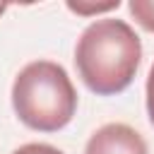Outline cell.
I'll return each mask as SVG.
<instances>
[{
	"mask_svg": "<svg viewBox=\"0 0 154 154\" xmlns=\"http://www.w3.org/2000/svg\"><path fill=\"white\" fill-rule=\"evenodd\" d=\"M142 63V41L135 29L113 17L91 22L75 46V67L89 91L113 96L125 91Z\"/></svg>",
	"mask_w": 154,
	"mask_h": 154,
	"instance_id": "1",
	"label": "cell"
},
{
	"mask_svg": "<svg viewBox=\"0 0 154 154\" xmlns=\"http://www.w3.org/2000/svg\"><path fill=\"white\" fill-rule=\"evenodd\" d=\"M12 108L36 132L63 130L77 111V91L65 67L53 60L24 65L12 82Z\"/></svg>",
	"mask_w": 154,
	"mask_h": 154,
	"instance_id": "2",
	"label": "cell"
},
{
	"mask_svg": "<svg viewBox=\"0 0 154 154\" xmlns=\"http://www.w3.org/2000/svg\"><path fill=\"white\" fill-rule=\"evenodd\" d=\"M84 154H147V142L125 123H106L87 140Z\"/></svg>",
	"mask_w": 154,
	"mask_h": 154,
	"instance_id": "3",
	"label": "cell"
},
{
	"mask_svg": "<svg viewBox=\"0 0 154 154\" xmlns=\"http://www.w3.org/2000/svg\"><path fill=\"white\" fill-rule=\"evenodd\" d=\"M128 10L142 29L154 31V0H130Z\"/></svg>",
	"mask_w": 154,
	"mask_h": 154,
	"instance_id": "4",
	"label": "cell"
},
{
	"mask_svg": "<svg viewBox=\"0 0 154 154\" xmlns=\"http://www.w3.org/2000/svg\"><path fill=\"white\" fill-rule=\"evenodd\" d=\"M120 0H111V2H67V10L77 12V14H99V12H108V10H118Z\"/></svg>",
	"mask_w": 154,
	"mask_h": 154,
	"instance_id": "5",
	"label": "cell"
},
{
	"mask_svg": "<svg viewBox=\"0 0 154 154\" xmlns=\"http://www.w3.org/2000/svg\"><path fill=\"white\" fill-rule=\"evenodd\" d=\"M12 154H63V152L53 144H46V142H29V144L17 147Z\"/></svg>",
	"mask_w": 154,
	"mask_h": 154,
	"instance_id": "6",
	"label": "cell"
},
{
	"mask_svg": "<svg viewBox=\"0 0 154 154\" xmlns=\"http://www.w3.org/2000/svg\"><path fill=\"white\" fill-rule=\"evenodd\" d=\"M147 116H149V123L154 125V65L147 75Z\"/></svg>",
	"mask_w": 154,
	"mask_h": 154,
	"instance_id": "7",
	"label": "cell"
},
{
	"mask_svg": "<svg viewBox=\"0 0 154 154\" xmlns=\"http://www.w3.org/2000/svg\"><path fill=\"white\" fill-rule=\"evenodd\" d=\"M5 10H7V5H5V2H0V17L5 14Z\"/></svg>",
	"mask_w": 154,
	"mask_h": 154,
	"instance_id": "8",
	"label": "cell"
}]
</instances>
